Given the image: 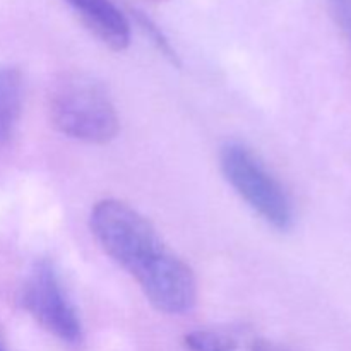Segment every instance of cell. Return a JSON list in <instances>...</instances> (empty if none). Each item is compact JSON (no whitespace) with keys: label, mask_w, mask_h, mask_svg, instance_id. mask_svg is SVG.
I'll list each match as a JSON object with an SVG mask.
<instances>
[{"label":"cell","mask_w":351,"mask_h":351,"mask_svg":"<svg viewBox=\"0 0 351 351\" xmlns=\"http://www.w3.org/2000/svg\"><path fill=\"white\" fill-rule=\"evenodd\" d=\"M89 225L103 250L136 278L154 308L170 315L192 311L197 300L194 273L139 211L105 199L93 208Z\"/></svg>","instance_id":"obj_1"},{"label":"cell","mask_w":351,"mask_h":351,"mask_svg":"<svg viewBox=\"0 0 351 351\" xmlns=\"http://www.w3.org/2000/svg\"><path fill=\"white\" fill-rule=\"evenodd\" d=\"M48 110L58 132L82 143L105 144L119 132V115L108 91L89 74H62L53 82Z\"/></svg>","instance_id":"obj_2"},{"label":"cell","mask_w":351,"mask_h":351,"mask_svg":"<svg viewBox=\"0 0 351 351\" xmlns=\"http://www.w3.org/2000/svg\"><path fill=\"white\" fill-rule=\"evenodd\" d=\"M219 160L228 184L261 219L278 232H288L293 226L295 213L287 191L252 149L228 143Z\"/></svg>","instance_id":"obj_3"},{"label":"cell","mask_w":351,"mask_h":351,"mask_svg":"<svg viewBox=\"0 0 351 351\" xmlns=\"http://www.w3.org/2000/svg\"><path fill=\"white\" fill-rule=\"evenodd\" d=\"M21 304L48 332L65 343H79L82 326L77 312L69 302L53 264L40 261L26 278Z\"/></svg>","instance_id":"obj_4"},{"label":"cell","mask_w":351,"mask_h":351,"mask_svg":"<svg viewBox=\"0 0 351 351\" xmlns=\"http://www.w3.org/2000/svg\"><path fill=\"white\" fill-rule=\"evenodd\" d=\"M101 43L113 50H125L130 43V24L112 0H65Z\"/></svg>","instance_id":"obj_5"},{"label":"cell","mask_w":351,"mask_h":351,"mask_svg":"<svg viewBox=\"0 0 351 351\" xmlns=\"http://www.w3.org/2000/svg\"><path fill=\"white\" fill-rule=\"evenodd\" d=\"M191 351H283L273 343L245 331L199 329L185 336Z\"/></svg>","instance_id":"obj_6"},{"label":"cell","mask_w":351,"mask_h":351,"mask_svg":"<svg viewBox=\"0 0 351 351\" xmlns=\"http://www.w3.org/2000/svg\"><path fill=\"white\" fill-rule=\"evenodd\" d=\"M23 77L12 67L0 65V144L12 136L23 112Z\"/></svg>","instance_id":"obj_7"},{"label":"cell","mask_w":351,"mask_h":351,"mask_svg":"<svg viewBox=\"0 0 351 351\" xmlns=\"http://www.w3.org/2000/svg\"><path fill=\"white\" fill-rule=\"evenodd\" d=\"M134 16H136V21L139 23V26L143 27L144 33H146L147 36L151 38V41H153L154 45H156L158 50H160L161 53L165 55V57L170 58L173 64H177V62H178L177 60V53H175L173 47H171V43L168 41V38L163 34V31H161L160 27H158L156 24H154L153 21L149 19V17L144 16L143 12H136Z\"/></svg>","instance_id":"obj_8"},{"label":"cell","mask_w":351,"mask_h":351,"mask_svg":"<svg viewBox=\"0 0 351 351\" xmlns=\"http://www.w3.org/2000/svg\"><path fill=\"white\" fill-rule=\"evenodd\" d=\"M329 3L338 23L351 27V0H329Z\"/></svg>","instance_id":"obj_9"},{"label":"cell","mask_w":351,"mask_h":351,"mask_svg":"<svg viewBox=\"0 0 351 351\" xmlns=\"http://www.w3.org/2000/svg\"><path fill=\"white\" fill-rule=\"evenodd\" d=\"M0 351H5V350H3V348H2V346H0Z\"/></svg>","instance_id":"obj_10"}]
</instances>
